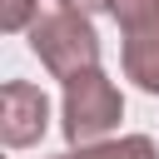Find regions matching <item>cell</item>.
<instances>
[{"label":"cell","instance_id":"cell-1","mask_svg":"<svg viewBox=\"0 0 159 159\" xmlns=\"http://www.w3.org/2000/svg\"><path fill=\"white\" fill-rule=\"evenodd\" d=\"M30 50L35 60L55 75V80H75L84 70H99V35H94V20L80 15V10H45L35 25H30Z\"/></svg>","mask_w":159,"mask_h":159},{"label":"cell","instance_id":"cell-2","mask_svg":"<svg viewBox=\"0 0 159 159\" xmlns=\"http://www.w3.org/2000/svg\"><path fill=\"white\" fill-rule=\"evenodd\" d=\"M124 119V94L119 84L104 75V70H84L65 84V99H60V129L70 139V149L80 144H99L114 124Z\"/></svg>","mask_w":159,"mask_h":159},{"label":"cell","instance_id":"cell-3","mask_svg":"<svg viewBox=\"0 0 159 159\" xmlns=\"http://www.w3.org/2000/svg\"><path fill=\"white\" fill-rule=\"evenodd\" d=\"M45 129H50L45 89L30 84V80H5V89H0V139L10 149H30V144L45 139Z\"/></svg>","mask_w":159,"mask_h":159},{"label":"cell","instance_id":"cell-4","mask_svg":"<svg viewBox=\"0 0 159 159\" xmlns=\"http://www.w3.org/2000/svg\"><path fill=\"white\" fill-rule=\"evenodd\" d=\"M119 65L144 94H159V35H124Z\"/></svg>","mask_w":159,"mask_h":159},{"label":"cell","instance_id":"cell-5","mask_svg":"<svg viewBox=\"0 0 159 159\" xmlns=\"http://www.w3.org/2000/svg\"><path fill=\"white\" fill-rule=\"evenodd\" d=\"M50 159H159L149 134H119V139H99V144H80V149H60Z\"/></svg>","mask_w":159,"mask_h":159},{"label":"cell","instance_id":"cell-6","mask_svg":"<svg viewBox=\"0 0 159 159\" xmlns=\"http://www.w3.org/2000/svg\"><path fill=\"white\" fill-rule=\"evenodd\" d=\"M109 15L124 35H159V0H114Z\"/></svg>","mask_w":159,"mask_h":159},{"label":"cell","instance_id":"cell-7","mask_svg":"<svg viewBox=\"0 0 159 159\" xmlns=\"http://www.w3.org/2000/svg\"><path fill=\"white\" fill-rule=\"evenodd\" d=\"M40 15H45V10H40V0H0V30H10V35L30 30Z\"/></svg>","mask_w":159,"mask_h":159},{"label":"cell","instance_id":"cell-8","mask_svg":"<svg viewBox=\"0 0 159 159\" xmlns=\"http://www.w3.org/2000/svg\"><path fill=\"white\" fill-rule=\"evenodd\" d=\"M65 10H80V15H99V10H109L114 0H60Z\"/></svg>","mask_w":159,"mask_h":159}]
</instances>
